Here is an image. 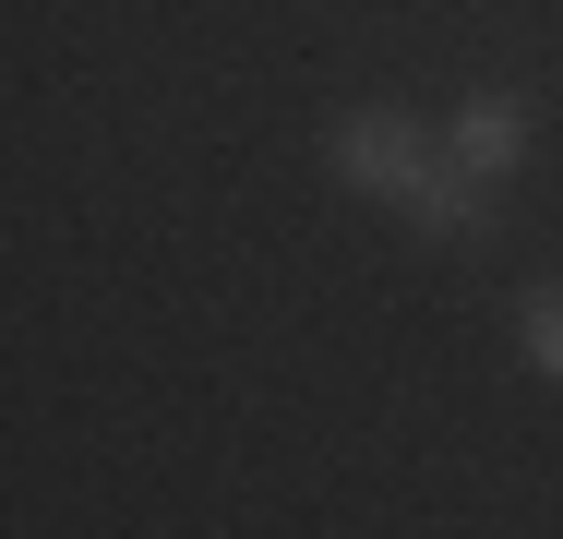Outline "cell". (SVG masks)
<instances>
[{"label":"cell","mask_w":563,"mask_h":539,"mask_svg":"<svg viewBox=\"0 0 563 539\" xmlns=\"http://www.w3.org/2000/svg\"><path fill=\"white\" fill-rule=\"evenodd\" d=\"M324 156H336L347 193H384V205H420L444 180V132H420L408 108H347L336 132H324Z\"/></svg>","instance_id":"1"},{"label":"cell","mask_w":563,"mask_h":539,"mask_svg":"<svg viewBox=\"0 0 563 539\" xmlns=\"http://www.w3.org/2000/svg\"><path fill=\"white\" fill-rule=\"evenodd\" d=\"M444 156L467 180H516L528 168V97H504V85H479V97L444 108Z\"/></svg>","instance_id":"2"},{"label":"cell","mask_w":563,"mask_h":539,"mask_svg":"<svg viewBox=\"0 0 563 539\" xmlns=\"http://www.w3.org/2000/svg\"><path fill=\"white\" fill-rule=\"evenodd\" d=\"M516 348H528V372H552V384H563V288H528V312H516Z\"/></svg>","instance_id":"3"}]
</instances>
